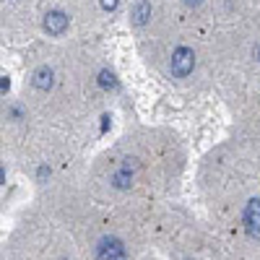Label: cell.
I'll return each mask as SVG.
<instances>
[{
	"mask_svg": "<svg viewBox=\"0 0 260 260\" xmlns=\"http://www.w3.org/2000/svg\"><path fill=\"white\" fill-rule=\"evenodd\" d=\"M242 221H245V229H247V234H250V237H255V240H260V198H252V201H247Z\"/></svg>",
	"mask_w": 260,
	"mask_h": 260,
	"instance_id": "obj_3",
	"label": "cell"
},
{
	"mask_svg": "<svg viewBox=\"0 0 260 260\" xmlns=\"http://www.w3.org/2000/svg\"><path fill=\"white\" fill-rule=\"evenodd\" d=\"M99 3H102V8H104V11H117L120 0H99Z\"/></svg>",
	"mask_w": 260,
	"mask_h": 260,
	"instance_id": "obj_9",
	"label": "cell"
},
{
	"mask_svg": "<svg viewBox=\"0 0 260 260\" xmlns=\"http://www.w3.org/2000/svg\"><path fill=\"white\" fill-rule=\"evenodd\" d=\"M255 55H257V60H260V47H257V50H255Z\"/></svg>",
	"mask_w": 260,
	"mask_h": 260,
	"instance_id": "obj_13",
	"label": "cell"
},
{
	"mask_svg": "<svg viewBox=\"0 0 260 260\" xmlns=\"http://www.w3.org/2000/svg\"><path fill=\"white\" fill-rule=\"evenodd\" d=\"M37 175H39V180H47V177H50V167H39Z\"/></svg>",
	"mask_w": 260,
	"mask_h": 260,
	"instance_id": "obj_10",
	"label": "cell"
},
{
	"mask_svg": "<svg viewBox=\"0 0 260 260\" xmlns=\"http://www.w3.org/2000/svg\"><path fill=\"white\" fill-rule=\"evenodd\" d=\"M185 6H190V8H195V6H201V0H185Z\"/></svg>",
	"mask_w": 260,
	"mask_h": 260,
	"instance_id": "obj_11",
	"label": "cell"
},
{
	"mask_svg": "<svg viewBox=\"0 0 260 260\" xmlns=\"http://www.w3.org/2000/svg\"><path fill=\"white\" fill-rule=\"evenodd\" d=\"M133 24L136 26H146L148 24V18H151V3L148 0H141V3H136V8H133Z\"/></svg>",
	"mask_w": 260,
	"mask_h": 260,
	"instance_id": "obj_7",
	"label": "cell"
},
{
	"mask_svg": "<svg viewBox=\"0 0 260 260\" xmlns=\"http://www.w3.org/2000/svg\"><path fill=\"white\" fill-rule=\"evenodd\" d=\"M96 260H127L122 240H117V237H104V240H99Z\"/></svg>",
	"mask_w": 260,
	"mask_h": 260,
	"instance_id": "obj_2",
	"label": "cell"
},
{
	"mask_svg": "<svg viewBox=\"0 0 260 260\" xmlns=\"http://www.w3.org/2000/svg\"><path fill=\"white\" fill-rule=\"evenodd\" d=\"M6 182V169H3V164H0V185Z\"/></svg>",
	"mask_w": 260,
	"mask_h": 260,
	"instance_id": "obj_12",
	"label": "cell"
},
{
	"mask_svg": "<svg viewBox=\"0 0 260 260\" xmlns=\"http://www.w3.org/2000/svg\"><path fill=\"white\" fill-rule=\"evenodd\" d=\"M34 86H37L39 91H50L52 86H55V71L47 68V65L37 68V73H34Z\"/></svg>",
	"mask_w": 260,
	"mask_h": 260,
	"instance_id": "obj_6",
	"label": "cell"
},
{
	"mask_svg": "<svg viewBox=\"0 0 260 260\" xmlns=\"http://www.w3.org/2000/svg\"><path fill=\"white\" fill-rule=\"evenodd\" d=\"M133 159H125V164L115 172V177H112V185L117 190H127L130 185H133V175H136V164H130Z\"/></svg>",
	"mask_w": 260,
	"mask_h": 260,
	"instance_id": "obj_5",
	"label": "cell"
},
{
	"mask_svg": "<svg viewBox=\"0 0 260 260\" xmlns=\"http://www.w3.org/2000/svg\"><path fill=\"white\" fill-rule=\"evenodd\" d=\"M99 86H102V89H115V86H117L115 73H112V71H102V73H99Z\"/></svg>",
	"mask_w": 260,
	"mask_h": 260,
	"instance_id": "obj_8",
	"label": "cell"
},
{
	"mask_svg": "<svg viewBox=\"0 0 260 260\" xmlns=\"http://www.w3.org/2000/svg\"><path fill=\"white\" fill-rule=\"evenodd\" d=\"M195 68V52L190 47H177L172 52V73L177 78H187Z\"/></svg>",
	"mask_w": 260,
	"mask_h": 260,
	"instance_id": "obj_1",
	"label": "cell"
},
{
	"mask_svg": "<svg viewBox=\"0 0 260 260\" xmlns=\"http://www.w3.org/2000/svg\"><path fill=\"white\" fill-rule=\"evenodd\" d=\"M65 29H68V13H62V11H50L45 16V31L50 37H60Z\"/></svg>",
	"mask_w": 260,
	"mask_h": 260,
	"instance_id": "obj_4",
	"label": "cell"
}]
</instances>
